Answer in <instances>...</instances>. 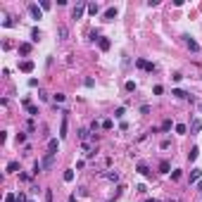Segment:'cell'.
<instances>
[{
    "label": "cell",
    "instance_id": "obj_1",
    "mask_svg": "<svg viewBox=\"0 0 202 202\" xmlns=\"http://www.w3.org/2000/svg\"><path fill=\"white\" fill-rule=\"evenodd\" d=\"M55 155H57V152H55V150H50V152L43 157V162H40V169H50V167H52V164H55Z\"/></svg>",
    "mask_w": 202,
    "mask_h": 202
},
{
    "label": "cell",
    "instance_id": "obj_2",
    "mask_svg": "<svg viewBox=\"0 0 202 202\" xmlns=\"http://www.w3.org/2000/svg\"><path fill=\"white\" fill-rule=\"evenodd\" d=\"M83 10H86V5H83V2H79V5L71 10V17H74V19H81V17H83Z\"/></svg>",
    "mask_w": 202,
    "mask_h": 202
},
{
    "label": "cell",
    "instance_id": "obj_3",
    "mask_svg": "<svg viewBox=\"0 0 202 202\" xmlns=\"http://www.w3.org/2000/svg\"><path fill=\"white\" fill-rule=\"evenodd\" d=\"M183 38H186V45H188V48H190L193 52H198V50H200V45H198V43H195V40L190 38V36H183Z\"/></svg>",
    "mask_w": 202,
    "mask_h": 202
},
{
    "label": "cell",
    "instance_id": "obj_4",
    "mask_svg": "<svg viewBox=\"0 0 202 202\" xmlns=\"http://www.w3.org/2000/svg\"><path fill=\"white\" fill-rule=\"evenodd\" d=\"M29 12L34 14V19H40V17H43V12H40V7H38V5H29Z\"/></svg>",
    "mask_w": 202,
    "mask_h": 202
},
{
    "label": "cell",
    "instance_id": "obj_5",
    "mask_svg": "<svg viewBox=\"0 0 202 202\" xmlns=\"http://www.w3.org/2000/svg\"><path fill=\"white\" fill-rule=\"evenodd\" d=\"M19 69H22V71H26V74H29V71H34V62H31V60H24V62H22V64H19Z\"/></svg>",
    "mask_w": 202,
    "mask_h": 202
},
{
    "label": "cell",
    "instance_id": "obj_6",
    "mask_svg": "<svg viewBox=\"0 0 202 202\" xmlns=\"http://www.w3.org/2000/svg\"><path fill=\"white\" fill-rule=\"evenodd\" d=\"M117 17V7H109V10H105V22H112Z\"/></svg>",
    "mask_w": 202,
    "mask_h": 202
},
{
    "label": "cell",
    "instance_id": "obj_7",
    "mask_svg": "<svg viewBox=\"0 0 202 202\" xmlns=\"http://www.w3.org/2000/svg\"><path fill=\"white\" fill-rule=\"evenodd\" d=\"M60 138H67V117L62 119V126H60Z\"/></svg>",
    "mask_w": 202,
    "mask_h": 202
},
{
    "label": "cell",
    "instance_id": "obj_8",
    "mask_svg": "<svg viewBox=\"0 0 202 202\" xmlns=\"http://www.w3.org/2000/svg\"><path fill=\"white\" fill-rule=\"evenodd\" d=\"M200 129H202V119H195V121H193V126H190V131H193V133H198Z\"/></svg>",
    "mask_w": 202,
    "mask_h": 202
},
{
    "label": "cell",
    "instance_id": "obj_9",
    "mask_svg": "<svg viewBox=\"0 0 202 202\" xmlns=\"http://www.w3.org/2000/svg\"><path fill=\"white\" fill-rule=\"evenodd\" d=\"M171 95H176V98H178V100H186V98H190V95H188V93H183V91H178V88H176V91H174V93H171Z\"/></svg>",
    "mask_w": 202,
    "mask_h": 202
},
{
    "label": "cell",
    "instance_id": "obj_10",
    "mask_svg": "<svg viewBox=\"0 0 202 202\" xmlns=\"http://www.w3.org/2000/svg\"><path fill=\"white\" fill-rule=\"evenodd\" d=\"M98 43H100V50H109V40L107 38H98Z\"/></svg>",
    "mask_w": 202,
    "mask_h": 202
},
{
    "label": "cell",
    "instance_id": "obj_11",
    "mask_svg": "<svg viewBox=\"0 0 202 202\" xmlns=\"http://www.w3.org/2000/svg\"><path fill=\"white\" fill-rule=\"evenodd\" d=\"M57 34H60V38L64 40V38L69 36V29H67V26H60V29H57Z\"/></svg>",
    "mask_w": 202,
    "mask_h": 202
},
{
    "label": "cell",
    "instance_id": "obj_12",
    "mask_svg": "<svg viewBox=\"0 0 202 202\" xmlns=\"http://www.w3.org/2000/svg\"><path fill=\"white\" fill-rule=\"evenodd\" d=\"M198 155H200V147H193V150H190V155H188V157H190V162H195V159H198Z\"/></svg>",
    "mask_w": 202,
    "mask_h": 202
},
{
    "label": "cell",
    "instance_id": "obj_13",
    "mask_svg": "<svg viewBox=\"0 0 202 202\" xmlns=\"http://www.w3.org/2000/svg\"><path fill=\"white\" fill-rule=\"evenodd\" d=\"M195 181H200V169H193V174H190V183H195Z\"/></svg>",
    "mask_w": 202,
    "mask_h": 202
},
{
    "label": "cell",
    "instance_id": "obj_14",
    "mask_svg": "<svg viewBox=\"0 0 202 202\" xmlns=\"http://www.w3.org/2000/svg\"><path fill=\"white\" fill-rule=\"evenodd\" d=\"M138 67H140V69H150V71H152V64L145 62V60H138Z\"/></svg>",
    "mask_w": 202,
    "mask_h": 202
},
{
    "label": "cell",
    "instance_id": "obj_15",
    "mask_svg": "<svg viewBox=\"0 0 202 202\" xmlns=\"http://www.w3.org/2000/svg\"><path fill=\"white\" fill-rule=\"evenodd\" d=\"M29 50H31V45H29V43H22V45H19V52H22V55H26Z\"/></svg>",
    "mask_w": 202,
    "mask_h": 202
},
{
    "label": "cell",
    "instance_id": "obj_16",
    "mask_svg": "<svg viewBox=\"0 0 202 202\" xmlns=\"http://www.w3.org/2000/svg\"><path fill=\"white\" fill-rule=\"evenodd\" d=\"M24 105H26V109H29V114H38V109H36V107L31 105V102H24Z\"/></svg>",
    "mask_w": 202,
    "mask_h": 202
},
{
    "label": "cell",
    "instance_id": "obj_17",
    "mask_svg": "<svg viewBox=\"0 0 202 202\" xmlns=\"http://www.w3.org/2000/svg\"><path fill=\"white\" fill-rule=\"evenodd\" d=\"M138 171H140V174H143V176H147V174H150V171H147V167H145V164H143V162H140V164H138Z\"/></svg>",
    "mask_w": 202,
    "mask_h": 202
},
{
    "label": "cell",
    "instance_id": "obj_18",
    "mask_svg": "<svg viewBox=\"0 0 202 202\" xmlns=\"http://www.w3.org/2000/svg\"><path fill=\"white\" fill-rule=\"evenodd\" d=\"M64 181H74V171H71V169L64 171Z\"/></svg>",
    "mask_w": 202,
    "mask_h": 202
},
{
    "label": "cell",
    "instance_id": "obj_19",
    "mask_svg": "<svg viewBox=\"0 0 202 202\" xmlns=\"http://www.w3.org/2000/svg\"><path fill=\"white\" fill-rule=\"evenodd\" d=\"M88 12H91V14H98L100 7H98V5H88Z\"/></svg>",
    "mask_w": 202,
    "mask_h": 202
},
{
    "label": "cell",
    "instance_id": "obj_20",
    "mask_svg": "<svg viewBox=\"0 0 202 202\" xmlns=\"http://www.w3.org/2000/svg\"><path fill=\"white\" fill-rule=\"evenodd\" d=\"M169 145H171V140H169V138H164V140H162V143H159V147H162V150H167Z\"/></svg>",
    "mask_w": 202,
    "mask_h": 202
},
{
    "label": "cell",
    "instance_id": "obj_21",
    "mask_svg": "<svg viewBox=\"0 0 202 202\" xmlns=\"http://www.w3.org/2000/svg\"><path fill=\"white\" fill-rule=\"evenodd\" d=\"M17 169H19L17 162H10V164H7V171H17Z\"/></svg>",
    "mask_w": 202,
    "mask_h": 202
},
{
    "label": "cell",
    "instance_id": "obj_22",
    "mask_svg": "<svg viewBox=\"0 0 202 202\" xmlns=\"http://www.w3.org/2000/svg\"><path fill=\"white\" fill-rule=\"evenodd\" d=\"M5 202H17V195H12V193H7V195H5Z\"/></svg>",
    "mask_w": 202,
    "mask_h": 202
},
{
    "label": "cell",
    "instance_id": "obj_23",
    "mask_svg": "<svg viewBox=\"0 0 202 202\" xmlns=\"http://www.w3.org/2000/svg\"><path fill=\"white\" fill-rule=\"evenodd\" d=\"M159 171H162V174H167V171H169V162H162V164H159Z\"/></svg>",
    "mask_w": 202,
    "mask_h": 202
},
{
    "label": "cell",
    "instance_id": "obj_24",
    "mask_svg": "<svg viewBox=\"0 0 202 202\" xmlns=\"http://www.w3.org/2000/svg\"><path fill=\"white\" fill-rule=\"evenodd\" d=\"M114 117H117V119H121V117H124V107H119V109L114 112Z\"/></svg>",
    "mask_w": 202,
    "mask_h": 202
},
{
    "label": "cell",
    "instance_id": "obj_25",
    "mask_svg": "<svg viewBox=\"0 0 202 202\" xmlns=\"http://www.w3.org/2000/svg\"><path fill=\"white\" fill-rule=\"evenodd\" d=\"M176 133H186V126L183 124H176Z\"/></svg>",
    "mask_w": 202,
    "mask_h": 202
},
{
    "label": "cell",
    "instance_id": "obj_26",
    "mask_svg": "<svg viewBox=\"0 0 202 202\" xmlns=\"http://www.w3.org/2000/svg\"><path fill=\"white\" fill-rule=\"evenodd\" d=\"M31 38H34V40H38V38H40V31H38V29H34V31H31Z\"/></svg>",
    "mask_w": 202,
    "mask_h": 202
},
{
    "label": "cell",
    "instance_id": "obj_27",
    "mask_svg": "<svg viewBox=\"0 0 202 202\" xmlns=\"http://www.w3.org/2000/svg\"><path fill=\"white\" fill-rule=\"evenodd\" d=\"M17 202H29V200H26V195H24V193H19V195H17Z\"/></svg>",
    "mask_w": 202,
    "mask_h": 202
},
{
    "label": "cell",
    "instance_id": "obj_28",
    "mask_svg": "<svg viewBox=\"0 0 202 202\" xmlns=\"http://www.w3.org/2000/svg\"><path fill=\"white\" fill-rule=\"evenodd\" d=\"M147 202H157V200H147Z\"/></svg>",
    "mask_w": 202,
    "mask_h": 202
},
{
    "label": "cell",
    "instance_id": "obj_29",
    "mask_svg": "<svg viewBox=\"0 0 202 202\" xmlns=\"http://www.w3.org/2000/svg\"><path fill=\"white\" fill-rule=\"evenodd\" d=\"M200 109H202V105H200Z\"/></svg>",
    "mask_w": 202,
    "mask_h": 202
}]
</instances>
